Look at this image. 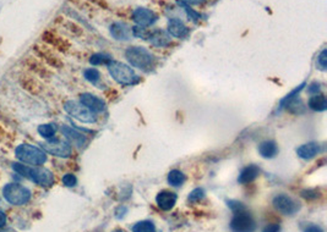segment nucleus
Masks as SVG:
<instances>
[{"label": "nucleus", "mask_w": 327, "mask_h": 232, "mask_svg": "<svg viewBox=\"0 0 327 232\" xmlns=\"http://www.w3.org/2000/svg\"><path fill=\"white\" fill-rule=\"evenodd\" d=\"M168 183L173 187H180L183 186L184 182L186 181L185 175L183 174L180 170H172L171 172L168 174Z\"/></svg>", "instance_id": "nucleus-26"}, {"label": "nucleus", "mask_w": 327, "mask_h": 232, "mask_svg": "<svg viewBox=\"0 0 327 232\" xmlns=\"http://www.w3.org/2000/svg\"><path fill=\"white\" fill-rule=\"evenodd\" d=\"M19 83L22 89L28 92L32 96H40L43 93V86L38 78L30 75H22L19 78Z\"/></svg>", "instance_id": "nucleus-15"}, {"label": "nucleus", "mask_w": 327, "mask_h": 232, "mask_svg": "<svg viewBox=\"0 0 327 232\" xmlns=\"http://www.w3.org/2000/svg\"><path fill=\"white\" fill-rule=\"evenodd\" d=\"M125 58L128 59L131 66L145 72H150L156 65L154 55L144 47H130L125 52Z\"/></svg>", "instance_id": "nucleus-2"}, {"label": "nucleus", "mask_w": 327, "mask_h": 232, "mask_svg": "<svg viewBox=\"0 0 327 232\" xmlns=\"http://www.w3.org/2000/svg\"><path fill=\"white\" fill-rule=\"evenodd\" d=\"M309 108L314 111H325L327 109V99L322 95H314L308 102Z\"/></svg>", "instance_id": "nucleus-24"}, {"label": "nucleus", "mask_w": 327, "mask_h": 232, "mask_svg": "<svg viewBox=\"0 0 327 232\" xmlns=\"http://www.w3.org/2000/svg\"><path fill=\"white\" fill-rule=\"evenodd\" d=\"M107 66L113 80L118 82L121 86H134V84L139 83L140 77L134 72V70L130 66L115 60L110 61Z\"/></svg>", "instance_id": "nucleus-3"}, {"label": "nucleus", "mask_w": 327, "mask_h": 232, "mask_svg": "<svg viewBox=\"0 0 327 232\" xmlns=\"http://www.w3.org/2000/svg\"><path fill=\"white\" fill-rule=\"evenodd\" d=\"M4 136H5V132H4V130H3L2 126H0V141L3 140V137H4Z\"/></svg>", "instance_id": "nucleus-45"}, {"label": "nucleus", "mask_w": 327, "mask_h": 232, "mask_svg": "<svg viewBox=\"0 0 327 232\" xmlns=\"http://www.w3.org/2000/svg\"><path fill=\"white\" fill-rule=\"evenodd\" d=\"M205 198V191L203 189H195L192 190L188 196V201L190 203H198L200 201Z\"/></svg>", "instance_id": "nucleus-32"}, {"label": "nucleus", "mask_w": 327, "mask_h": 232, "mask_svg": "<svg viewBox=\"0 0 327 232\" xmlns=\"http://www.w3.org/2000/svg\"><path fill=\"white\" fill-rule=\"evenodd\" d=\"M90 2L95 3L96 5H98V7L102 9H108V4L106 3V0H90Z\"/></svg>", "instance_id": "nucleus-42"}, {"label": "nucleus", "mask_w": 327, "mask_h": 232, "mask_svg": "<svg viewBox=\"0 0 327 232\" xmlns=\"http://www.w3.org/2000/svg\"><path fill=\"white\" fill-rule=\"evenodd\" d=\"M185 10H186V13H188V16L190 17V19L192 20V21H195L196 22L198 19H200V14L196 13V11H194V10H191L190 8L189 7H185Z\"/></svg>", "instance_id": "nucleus-40"}, {"label": "nucleus", "mask_w": 327, "mask_h": 232, "mask_svg": "<svg viewBox=\"0 0 327 232\" xmlns=\"http://www.w3.org/2000/svg\"><path fill=\"white\" fill-rule=\"evenodd\" d=\"M127 214H128V207H125V205H119L114 211V216L118 220L124 219Z\"/></svg>", "instance_id": "nucleus-37"}, {"label": "nucleus", "mask_w": 327, "mask_h": 232, "mask_svg": "<svg viewBox=\"0 0 327 232\" xmlns=\"http://www.w3.org/2000/svg\"><path fill=\"white\" fill-rule=\"evenodd\" d=\"M316 65L321 70V71H326V69H327V51L326 49H323V51L320 53L319 57H317Z\"/></svg>", "instance_id": "nucleus-33"}, {"label": "nucleus", "mask_w": 327, "mask_h": 232, "mask_svg": "<svg viewBox=\"0 0 327 232\" xmlns=\"http://www.w3.org/2000/svg\"><path fill=\"white\" fill-rule=\"evenodd\" d=\"M5 224H7V215L0 210V227H4Z\"/></svg>", "instance_id": "nucleus-43"}, {"label": "nucleus", "mask_w": 327, "mask_h": 232, "mask_svg": "<svg viewBox=\"0 0 327 232\" xmlns=\"http://www.w3.org/2000/svg\"><path fill=\"white\" fill-rule=\"evenodd\" d=\"M32 51H33L36 58H38L40 61H43V63L49 67L61 69V67L64 66V63L61 61V59L58 57L53 52V49L47 45V44H34Z\"/></svg>", "instance_id": "nucleus-7"}, {"label": "nucleus", "mask_w": 327, "mask_h": 232, "mask_svg": "<svg viewBox=\"0 0 327 232\" xmlns=\"http://www.w3.org/2000/svg\"><path fill=\"white\" fill-rule=\"evenodd\" d=\"M320 152V145L316 142H310L306 143V145L300 146L299 148L297 149L298 157L302 158L304 160H310L314 157H316Z\"/></svg>", "instance_id": "nucleus-20"}, {"label": "nucleus", "mask_w": 327, "mask_h": 232, "mask_svg": "<svg viewBox=\"0 0 327 232\" xmlns=\"http://www.w3.org/2000/svg\"><path fill=\"white\" fill-rule=\"evenodd\" d=\"M300 196H302L303 198L308 199V201H312V199H316L320 197L319 192H317L316 190H304L300 192Z\"/></svg>", "instance_id": "nucleus-35"}, {"label": "nucleus", "mask_w": 327, "mask_h": 232, "mask_svg": "<svg viewBox=\"0 0 327 232\" xmlns=\"http://www.w3.org/2000/svg\"><path fill=\"white\" fill-rule=\"evenodd\" d=\"M112 61V58L110 55L108 54H103V53H97V54H93L91 58H90V63L92 65L97 66V65H108V64Z\"/></svg>", "instance_id": "nucleus-29"}, {"label": "nucleus", "mask_w": 327, "mask_h": 232, "mask_svg": "<svg viewBox=\"0 0 327 232\" xmlns=\"http://www.w3.org/2000/svg\"><path fill=\"white\" fill-rule=\"evenodd\" d=\"M63 27L65 28L70 34H72V36H75V37L83 36V33H84L83 27L72 21H63Z\"/></svg>", "instance_id": "nucleus-30"}, {"label": "nucleus", "mask_w": 327, "mask_h": 232, "mask_svg": "<svg viewBox=\"0 0 327 232\" xmlns=\"http://www.w3.org/2000/svg\"><path fill=\"white\" fill-rule=\"evenodd\" d=\"M304 232H323L319 225H310L305 228Z\"/></svg>", "instance_id": "nucleus-41"}, {"label": "nucleus", "mask_w": 327, "mask_h": 232, "mask_svg": "<svg viewBox=\"0 0 327 232\" xmlns=\"http://www.w3.org/2000/svg\"><path fill=\"white\" fill-rule=\"evenodd\" d=\"M42 40L51 48L57 49L61 53H66L70 49V42L68 39H65L64 37L59 36L58 33H55L53 31H46L42 34Z\"/></svg>", "instance_id": "nucleus-11"}, {"label": "nucleus", "mask_w": 327, "mask_h": 232, "mask_svg": "<svg viewBox=\"0 0 327 232\" xmlns=\"http://www.w3.org/2000/svg\"><path fill=\"white\" fill-rule=\"evenodd\" d=\"M133 20L137 26L147 27V26L153 25L158 20V16L152 10H150V9L137 8L133 11Z\"/></svg>", "instance_id": "nucleus-12"}, {"label": "nucleus", "mask_w": 327, "mask_h": 232, "mask_svg": "<svg viewBox=\"0 0 327 232\" xmlns=\"http://www.w3.org/2000/svg\"><path fill=\"white\" fill-rule=\"evenodd\" d=\"M272 204L274 209L283 215H294L300 210V204L288 195H277L273 197Z\"/></svg>", "instance_id": "nucleus-10"}, {"label": "nucleus", "mask_w": 327, "mask_h": 232, "mask_svg": "<svg viewBox=\"0 0 327 232\" xmlns=\"http://www.w3.org/2000/svg\"><path fill=\"white\" fill-rule=\"evenodd\" d=\"M3 196L13 205H25L30 202L31 191L19 183H8L3 189Z\"/></svg>", "instance_id": "nucleus-5"}, {"label": "nucleus", "mask_w": 327, "mask_h": 232, "mask_svg": "<svg viewBox=\"0 0 327 232\" xmlns=\"http://www.w3.org/2000/svg\"><path fill=\"white\" fill-rule=\"evenodd\" d=\"M305 86H306V83H305V82H303V83L299 84V86H298L296 89H293L291 93H289V95L285 96L284 98H283L282 101L279 102V105H278V108H277V111H281L282 109H284V108L287 107V104L289 102H292L293 99H296L297 97L300 95V92H302V90L304 89Z\"/></svg>", "instance_id": "nucleus-25"}, {"label": "nucleus", "mask_w": 327, "mask_h": 232, "mask_svg": "<svg viewBox=\"0 0 327 232\" xmlns=\"http://www.w3.org/2000/svg\"><path fill=\"white\" fill-rule=\"evenodd\" d=\"M260 175V169L256 165H248L245 166L238 176V182L240 184H248L255 181Z\"/></svg>", "instance_id": "nucleus-21"}, {"label": "nucleus", "mask_w": 327, "mask_h": 232, "mask_svg": "<svg viewBox=\"0 0 327 232\" xmlns=\"http://www.w3.org/2000/svg\"><path fill=\"white\" fill-rule=\"evenodd\" d=\"M262 232H281V225L279 224H268L262 228Z\"/></svg>", "instance_id": "nucleus-38"}, {"label": "nucleus", "mask_w": 327, "mask_h": 232, "mask_svg": "<svg viewBox=\"0 0 327 232\" xmlns=\"http://www.w3.org/2000/svg\"><path fill=\"white\" fill-rule=\"evenodd\" d=\"M42 148L49 154L58 158H69L71 155V146L68 141L60 138H51L47 142L42 143Z\"/></svg>", "instance_id": "nucleus-9"}, {"label": "nucleus", "mask_w": 327, "mask_h": 232, "mask_svg": "<svg viewBox=\"0 0 327 232\" xmlns=\"http://www.w3.org/2000/svg\"><path fill=\"white\" fill-rule=\"evenodd\" d=\"M61 132H63L64 136L68 138L70 142L74 143L75 146L83 147L85 143H86V137H85L83 133H80V132L74 130V128L69 127V126H63V127H61Z\"/></svg>", "instance_id": "nucleus-23"}, {"label": "nucleus", "mask_w": 327, "mask_h": 232, "mask_svg": "<svg viewBox=\"0 0 327 232\" xmlns=\"http://www.w3.org/2000/svg\"><path fill=\"white\" fill-rule=\"evenodd\" d=\"M22 64L23 66L27 67L28 71H31L34 76H36V77L43 78V80L51 77V72H49V70L47 69L42 63H40L38 59L28 57L23 60Z\"/></svg>", "instance_id": "nucleus-13"}, {"label": "nucleus", "mask_w": 327, "mask_h": 232, "mask_svg": "<svg viewBox=\"0 0 327 232\" xmlns=\"http://www.w3.org/2000/svg\"><path fill=\"white\" fill-rule=\"evenodd\" d=\"M308 92L310 93V95H319V92H320V83H317V82H312L311 84H309Z\"/></svg>", "instance_id": "nucleus-39"}, {"label": "nucleus", "mask_w": 327, "mask_h": 232, "mask_svg": "<svg viewBox=\"0 0 327 232\" xmlns=\"http://www.w3.org/2000/svg\"><path fill=\"white\" fill-rule=\"evenodd\" d=\"M80 102L84 107L91 110L92 113H102V111L106 110V102L98 98L97 96L91 95V93H83L80 96Z\"/></svg>", "instance_id": "nucleus-14"}, {"label": "nucleus", "mask_w": 327, "mask_h": 232, "mask_svg": "<svg viewBox=\"0 0 327 232\" xmlns=\"http://www.w3.org/2000/svg\"><path fill=\"white\" fill-rule=\"evenodd\" d=\"M55 132H57V127L53 123H45V125L38 126V133L46 140H51L54 137Z\"/></svg>", "instance_id": "nucleus-28"}, {"label": "nucleus", "mask_w": 327, "mask_h": 232, "mask_svg": "<svg viewBox=\"0 0 327 232\" xmlns=\"http://www.w3.org/2000/svg\"><path fill=\"white\" fill-rule=\"evenodd\" d=\"M167 28L169 36H173L175 38H185L189 34V32H190L185 26V23L180 19H177V17L169 19Z\"/></svg>", "instance_id": "nucleus-18"}, {"label": "nucleus", "mask_w": 327, "mask_h": 232, "mask_svg": "<svg viewBox=\"0 0 327 232\" xmlns=\"http://www.w3.org/2000/svg\"><path fill=\"white\" fill-rule=\"evenodd\" d=\"M13 169L15 170L17 174L28 178V180H31L32 182H34V183L39 184L42 187H51L54 184L53 172L49 171L48 169H45V167H33L14 163Z\"/></svg>", "instance_id": "nucleus-1"}, {"label": "nucleus", "mask_w": 327, "mask_h": 232, "mask_svg": "<svg viewBox=\"0 0 327 232\" xmlns=\"http://www.w3.org/2000/svg\"><path fill=\"white\" fill-rule=\"evenodd\" d=\"M178 196L171 191H160L156 197V203L158 208L163 211H169L174 208L177 204Z\"/></svg>", "instance_id": "nucleus-16"}, {"label": "nucleus", "mask_w": 327, "mask_h": 232, "mask_svg": "<svg viewBox=\"0 0 327 232\" xmlns=\"http://www.w3.org/2000/svg\"><path fill=\"white\" fill-rule=\"evenodd\" d=\"M110 34L116 40H129L131 38V27L124 22H114L109 27Z\"/></svg>", "instance_id": "nucleus-19"}, {"label": "nucleus", "mask_w": 327, "mask_h": 232, "mask_svg": "<svg viewBox=\"0 0 327 232\" xmlns=\"http://www.w3.org/2000/svg\"><path fill=\"white\" fill-rule=\"evenodd\" d=\"M154 47H160V48H166V47L171 45V36L166 31L162 29H157V31H148V36L146 38Z\"/></svg>", "instance_id": "nucleus-17"}, {"label": "nucleus", "mask_w": 327, "mask_h": 232, "mask_svg": "<svg viewBox=\"0 0 327 232\" xmlns=\"http://www.w3.org/2000/svg\"><path fill=\"white\" fill-rule=\"evenodd\" d=\"M61 181H63V183L65 184L66 187H75L77 183V178L76 176L72 175V174H66L63 176V178H61Z\"/></svg>", "instance_id": "nucleus-34"}, {"label": "nucleus", "mask_w": 327, "mask_h": 232, "mask_svg": "<svg viewBox=\"0 0 327 232\" xmlns=\"http://www.w3.org/2000/svg\"><path fill=\"white\" fill-rule=\"evenodd\" d=\"M16 158L28 165H43L47 161L46 153L40 148L31 145H21L15 149Z\"/></svg>", "instance_id": "nucleus-4"}, {"label": "nucleus", "mask_w": 327, "mask_h": 232, "mask_svg": "<svg viewBox=\"0 0 327 232\" xmlns=\"http://www.w3.org/2000/svg\"><path fill=\"white\" fill-rule=\"evenodd\" d=\"M133 232H156V226L150 220H144V221L136 222L135 225L131 227Z\"/></svg>", "instance_id": "nucleus-27"}, {"label": "nucleus", "mask_w": 327, "mask_h": 232, "mask_svg": "<svg viewBox=\"0 0 327 232\" xmlns=\"http://www.w3.org/2000/svg\"><path fill=\"white\" fill-rule=\"evenodd\" d=\"M227 205H228L230 209H232L233 213H235V211H240V210L247 209V208H245V205L241 203V202L233 201V199H230V201H227Z\"/></svg>", "instance_id": "nucleus-36"}, {"label": "nucleus", "mask_w": 327, "mask_h": 232, "mask_svg": "<svg viewBox=\"0 0 327 232\" xmlns=\"http://www.w3.org/2000/svg\"><path fill=\"white\" fill-rule=\"evenodd\" d=\"M84 77L89 82H91V83H97L99 78H101V73H99L97 69H93V67H91V69L85 70Z\"/></svg>", "instance_id": "nucleus-31"}, {"label": "nucleus", "mask_w": 327, "mask_h": 232, "mask_svg": "<svg viewBox=\"0 0 327 232\" xmlns=\"http://www.w3.org/2000/svg\"><path fill=\"white\" fill-rule=\"evenodd\" d=\"M112 232H125V231H124V230H121V228H116V230L112 231Z\"/></svg>", "instance_id": "nucleus-46"}, {"label": "nucleus", "mask_w": 327, "mask_h": 232, "mask_svg": "<svg viewBox=\"0 0 327 232\" xmlns=\"http://www.w3.org/2000/svg\"><path fill=\"white\" fill-rule=\"evenodd\" d=\"M229 226L232 232H255L258 227L255 219L247 209L235 211Z\"/></svg>", "instance_id": "nucleus-6"}, {"label": "nucleus", "mask_w": 327, "mask_h": 232, "mask_svg": "<svg viewBox=\"0 0 327 232\" xmlns=\"http://www.w3.org/2000/svg\"><path fill=\"white\" fill-rule=\"evenodd\" d=\"M64 109H65V111L70 116H72L74 119H76L81 122L93 123L97 120V117H96V115L91 110H89L86 107H84L83 104H80V103L75 101L66 102L65 104H64Z\"/></svg>", "instance_id": "nucleus-8"}, {"label": "nucleus", "mask_w": 327, "mask_h": 232, "mask_svg": "<svg viewBox=\"0 0 327 232\" xmlns=\"http://www.w3.org/2000/svg\"><path fill=\"white\" fill-rule=\"evenodd\" d=\"M259 153L265 159H272L278 153V147L274 141H264V142L260 143Z\"/></svg>", "instance_id": "nucleus-22"}, {"label": "nucleus", "mask_w": 327, "mask_h": 232, "mask_svg": "<svg viewBox=\"0 0 327 232\" xmlns=\"http://www.w3.org/2000/svg\"><path fill=\"white\" fill-rule=\"evenodd\" d=\"M185 3H188V4L190 5H197V4H202L203 2H206V0H184Z\"/></svg>", "instance_id": "nucleus-44"}]
</instances>
